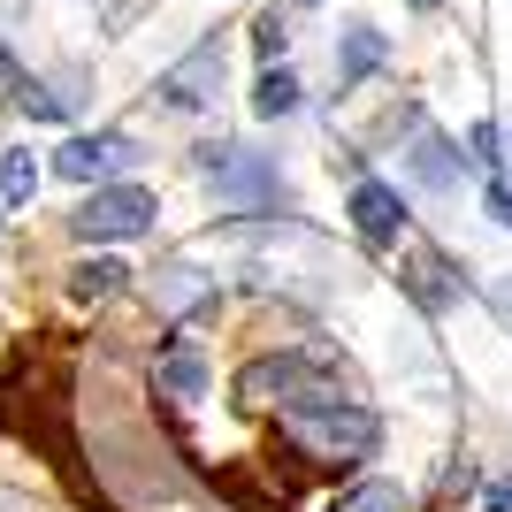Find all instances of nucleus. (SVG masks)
Wrapping results in <instances>:
<instances>
[{
    "instance_id": "7ed1b4c3",
    "label": "nucleus",
    "mask_w": 512,
    "mask_h": 512,
    "mask_svg": "<svg viewBox=\"0 0 512 512\" xmlns=\"http://www.w3.org/2000/svg\"><path fill=\"white\" fill-rule=\"evenodd\" d=\"M77 237H92V245H115V237H138L153 230V192L146 184H92V199L77 214Z\"/></svg>"
},
{
    "instance_id": "0eeeda50",
    "label": "nucleus",
    "mask_w": 512,
    "mask_h": 512,
    "mask_svg": "<svg viewBox=\"0 0 512 512\" xmlns=\"http://www.w3.org/2000/svg\"><path fill=\"white\" fill-rule=\"evenodd\" d=\"M291 107H299V77H291L283 62H268V69H260V85H253V115L276 123V115H291Z\"/></svg>"
},
{
    "instance_id": "9d476101",
    "label": "nucleus",
    "mask_w": 512,
    "mask_h": 512,
    "mask_svg": "<svg viewBox=\"0 0 512 512\" xmlns=\"http://www.w3.org/2000/svg\"><path fill=\"white\" fill-rule=\"evenodd\" d=\"M413 169H421V184H436V192H451V184H459V161H451V146H444V138H421Z\"/></svg>"
},
{
    "instance_id": "a211bd4d",
    "label": "nucleus",
    "mask_w": 512,
    "mask_h": 512,
    "mask_svg": "<svg viewBox=\"0 0 512 512\" xmlns=\"http://www.w3.org/2000/svg\"><path fill=\"white\" fill-rule=\"evenodd\" d=\"M490 306H497V314L512 321V276H497V283H490Z\"/></svg>"
},
{
    "instance_id": "f8f14e48",
    "label": "nucleus",
    "mask_w": 512,
    "mask_h": 512,
    "mask_svg": "<svg viewBox=\"0 0 512 512\" xmlns=\"http://www.w3.org/2000/svg\"><path fill=\"white\" fill-rule=\"evenodd\" d=\"M436 276H444V260H436V253H413V276H406V291H413L421 306H444V299H451V283H436Z\"/></svg>"
},
{
    "instance_id": "1a4fd4ad",
    "label": "nucleus",
    "mask_w": 512,
    "mask_h": 512,
    "mask_svg": "<svg viewBox=\"0 0 512 512\" xmlns=\"http://www.w3.org/2000/svg\"><path fill=\"white\" fill-rule=\"evenodd\" d=\"M123 276H130V268H123V260H85V268H69V299H115V291H123Z\"/></svg>"
},
{
    "instance_id": "ddd939ff",
    "label": "nucleus",
    "mask_w": 512,
    "mask_h": 512,
    "mask_svg": "<svg viewBox=\"0 0 512 512\" xmlns=\"http://www.w3.org/2000/svg\"><path fill=\"white\" fill-rule=\"evenodd\" d=\"M161 383H169L176 398H199V383H207V375H199L192 352H169V360H161Z\"/></svg>"
},
{
    "instance_id": "f03ea898",
    "label": "nucleus",
    "mask_w": 512,
    "mask_h": 512,
    "mask_svg": "<svg viewBox=\"0 0 512 512\" xmlns=\"http://www.w3.org/2000/svg\"><path fill=\"white\" fill-rule=\"evenodd\" d=\"M321 367L329 352H283V360H253L237 375V398L245 406H299V398H337V390L321 383Z\"/></svg>"
},
{
    "instance_id": "39448f33",
    "label": "nucleus",
    "mask_w": 512,
    "mask_h": 512,
    "mask_svg": "<svg viewBox=\"0 0 512 512\" xmlns=\"http://www.w3.org/2000/svg\"><path fill=\"white\" fill-rule=\"evenodd\" d=\"M352 230H360L367 245H398V237H406V199H398V184L360 176V184H352Z\"/></svg>"
},
{
    "instance_id": "6ab92c4d",
    "label": "nucleus",
    "mask_w": 512,
    "mask_h": 512,
    "mask_svg": "<svg viewBox=\"0 0 512 512\" xmlns=\"http://www.w3.org/2000/svg\"><path fill=\"white\" fill-rule=\"evenodd\" d=\"M413 8H444V0H413Z\"/></svg>"
},
{
    "instance_id": "dca6fc26",
    "label": "nucleus",
    "mask_w": 512,
    "mask_h": 512,
    "mask_svg": "<svg viewBox=\"0 0 512 512\" xmlns=\"http://www.w3.org/2000/svg\"><path fill=\"white\" fill-rule=\"evenodd\" d=\"M482 512H512V474H497L490 490H482Z\"/></svg>"
},
{
    "instance_id": "2eb2a0df",
    "label": "nucleus",
    "mask_w": 512,
    "mask_h": 512,
    "mask_svg": "<svg viewBox=\"0 0 512 512\" xmlns=\"http://www.w3.org/2000/svg\"><path fill=\"white\" fill-rule=\"evenodd\" d=\"M253 46L276 62V54H283V23H276V16H260V23H253Z\"/></svg>"
},
{
    "instance_id": "6e6552de",
    "label": "nucleus",
    "mask_w": 512,
    "mask_h": 512,
    "mask_svg": "<svg viewBox=\"0 0 512 512\" xmlns=\"http://www.w3.org/2000/svg\"><path fill=\"white\" fill-rule=\"evenodd\" d=\"M383 54H390L383 31H375V23H352V31H344V69H337V77H344V85H360V77L383 62Z\"/></svg>"
},
{
    "instance_id": "f257e3e1",
    "label": "nucleus",
    "mask_w": 512,
    "mask_h": 512,
    "mask_svg": "<svg viewBox=\"0 0 512 512\" xmlns=\"http://www.w3.org/2000/svg\"><path fill=\"white\" fill-rule=\"evenodd\" d=\"M283 428H291V444H306L314 459H337V467L367 459L383 436V421L352 398H299V406H283Z\"/></svg>"
},
{
    "instance_id": "f3484780",
    "label": "nucleus",
    "mask_w": 512,
    "mask_h": 512,
    "mask_svg": "<svg viewBox=\"0 0 512 512\" xmlns=\"http://www.w3.org/2000/svg\"><path fill=\"white\" fill-rule=\"evenodd\" d=\"M490 222H505V230H512V184H490Z\"/></svg>"
},
{
    "instance_id": "20e7f679",
    "label": "nucleus",
    "mask_w": 512,
    "mask_h": 512,
    "mask_svg": "<svg viewBox=\"0 0 512 512\" xmlns=\"http://www.w3.org/2000/svg\"><path fill=\"white\" fill-rule=\"evenodd\" d=\"M138 161V146H130L123 130H92V138H69L62 153H54V176H69V184H100V176L130 169Z\"/></svg>"
},
{
    "instance_id": "4468645a",
    "label": "nucleus",
    "mask_w": 512,
    "mask_h": 512,
    "mask_svg": "<svg viewBox=\"0 0 512 512\" xmlns=\"http://www.w3.org/2000/svg\"><path fill=\"white\" fill-rule=\"evenodd\" d=\"M344 512H406V497L390 490V482H375V490H360V497H344Z\"/></svg>"
},
{
    "instance_id": "9b49d317",
    "label": "nucleus",
    "mask_w": 512,
    "mask_h": 512,
    "mask_svg": "<svg viewBox=\"0 0 512 512\" xmlns=\"http://www.w3.org/2000/svg\"><path fill=\"white\" fill-rule=\"evenodd\" d=\"M39 192V161H31V153H0V199H31Z\"/></svg>"
},
{
    "instance_id": "423d86ee",
    "label": "nucleus",
    "mask_w": 512,
    "mask_h": 512,
    "mask_svg": "<svg viewBox=\"0 0 512 512\" xmlns=\"http://www.w3.org/2000/svg\"><path fill=\"white\" fill-rule=\"evenodd\" d=\"M214 85H222V46L207 39V46H192V54L161 77V100H169V107H207Z\"/></svg>"
}]
</instances>
